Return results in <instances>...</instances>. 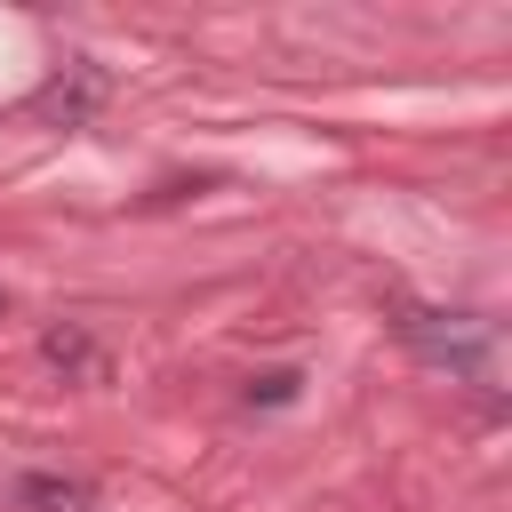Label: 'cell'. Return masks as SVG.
Instances as JSON below:
<instances>
[{
	"instance_id": "obj_1",
	"label": "cell",
	"mask_w": 512,
	"mask_h": 512,
	"mask_svg": "<svg viewBox=\"0 0 512 512\" xmlns=\"http://www.w3.org/2000/svg\"><path fill=\"white\" fill-rule=\"evenodd\" d=\"M400 336H408L416 360H432L464 384H496V320H480V312H408Z\"/></svg>"
},
{
	"instance_id": "obj_2",
	"label": "cell",
	"mask_w": 512,
	"mask_h": 512,
	"mask_svg": "<svg viewBox=\"0 0 512 512\" xmlns=\"http://www.w3.org/2000/svg\"><path fill=\"white\" fill-rule=\"evenodd\" d=\"M24 496H40V504H64V512H72V504H88V488H80V480H24Z\"/></svg>"
}]
</instances>
